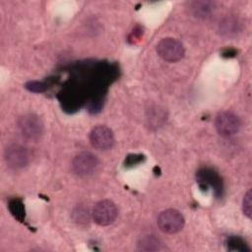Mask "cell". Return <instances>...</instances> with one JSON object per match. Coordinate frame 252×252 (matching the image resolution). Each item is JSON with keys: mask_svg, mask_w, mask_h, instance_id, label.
Returning <instances> with one entry per match:
<instances>
[{"mask_svg": "<svg viewBox=\"0 0 252 252\" xmlns=\"http://www.w3.org/2000/svg\"><path fill=\"white\" fill-rule=\"evenodd\" d=\"M17 124L22 136L27 140L37 141L43 134V123L36 114H24L19 117Z\"/></svg>", "mask_w": 252, "mask_h": 252, "instance_id": "1", "label": "cell"}, {"mask_svg": "<svg viewBox=\"0 0 252 252\" xmlns=\"http://www.w3.org/2000/svg\"><path fill=\"white\" fill-rule=\"evenodd\" d=\"M160 231L167 234H173L180 231L185 223L183 215L175 209H167L162 211L157 220Z\"/></svg>", "mask_w": 252, "mask_h": 252, "instance_id": "2", "label": "cell"}, {"mask_svg": "<svg viewBox=\"0 0 252 252\" xmlns=\"http://www.w3.org/2000/svg\"><path fill=\"white\" fill-rule=\"evenodd\" d=\"M118 216L116 205L110 200H101L97 202L92 212L94 221L101 226L113 223Z\"/></svg>", "mask_w": 252, "mask_h": 252, "instance_id": "3", "label": "cell"}, {"mask_svg": "<svg viewBox=\"0 0 252 252\" xmlns=\"http://www.w3.org/2000/svg\"><path fill=\"white\" fill-rule=\"evenodd\" d=\"M158 56L167 62H177L184 56V47L180 41L172 37H165L157 44Z\"/></svg>", "mask_w": 252, "mask_h": 252, "instance_id": "4", "label": "cell"}, {"mask_svg": "<svg viewBox=\"0 0 252 252\" xmlns=\"http://www.w3.org/2000/svg\"><path fill=\"white\" fill-rule=\"evenodd\" d=\"M241 126L239 117L231 111H221L215 119V127L219 135L230 137L236 134Z\"/></svg>", "mask_w": 252, "mask_h": 252, "instance_id": "5", "label": "cell"}, {"mask_svg": "<svg viewBox=\"0 0 252 252\" xmlns=\"http://www.w3.org/2000/svg\"><path fill=\"white\" fill-rule=\"evenodd\" d=\"M98 165L97 158L90 152H82L78 154L72 161L73 171L82 177L89 176L96 169Z\"/></svg>", "mask_w": 252, "mask_h": 252, "instance_id": "6", "label": "cell"}, {"mask_svg": "<svg viewBox=\"0 0 252 252\" xmlns=\"http://www.w3.org/2000/svg\"><path fill=\"white\" fill-rule=\"evenodd\" d=\"M4 159L11 169H21L29 162V154L25 147L19 144L9 145L4 152Z\"/></svg>", "mask_w": 252, "mask_h": 252, "instance_id": "7", "label": "cell"}, {"mask_svg": "<svg viewBox=\"0 0 252 252\" xmlns=\"http://www.w3.org/2000/svg\"><path fill=\"white\" fill-rule=\"evenodd\" d=\"M90 142L94 148L99 151H106L113 147L115 139L110 128L104 125H97L90 133Z\"/></svg>", "mask_w": 252, "mask_h": 252, "instance_id": "8", "label": "cell"}, {"mask_svg": "<svg viewBox=\"0 0 252 252\" xmlns=\"http://www.w3.org/2000/svg\"><path fill=\"white\" fill-rule=\"evenodd\" d=\"M197 179L200 184L212 186L216 192L222 190V182L220 175L211 168H202L197 173Z\"/></svg>", "mask_w": 252, "mask_h": 252, "instance_id": "9", "label": "cell"}, {"mask_svg": "<svg viewBox=\"0 0 252 252\" xmlns=\"http://www.w3.org/2000/svg\"><path fill=\"white\" fill-rule=\"evenodd\" d=\"M215 3L211 1H193L189 3L188 9L190 13L200 19H206L210 17L212 12L214 11Z\"/></svg>", "mask_w": 252, "mask_h": 252, "instance_id": "10", "label": "cell"}, {"mask_svg": "<svg viewBox=\"0 0 252 252\" xmlns=\"http://www.w3.org/2000/svg\"><path fill=\"white\" fill-rule=\"evenodd\" d=\"M9 211L11 212V214L14 216L15 219H17L18 220L22 221L25 219V207L23 202L20 199H12L9 202L8 205Z\"/></svg>", "mask_w": 252, "mask_h": 252, "instance_id": "11", "label": "cell"}, {"mask_svg": "<svg viewBox=\"0 0 252 252\" xmlns=\"http://www.w3.org/2000/svg\"><path fill=\"white\" fill-rule=\"evenodd\" d=\"M238 26H239V24L234 19L225 18L220 24V30L222 34L231 35V34H234L235 32H237Z\"/></svg>", "mask_w": 252, "mask_h": 252, "instance_id": "12", "label": "cell"}, {"mask_svg": "<svg viewBox=\"0 0 252 252\" xmlns=\"http://www.w3.org/2000/svg\"><path fill=\"white\" fill-rule=\"evenodd\" d=\"M159 241L154 235H147L141 238L138 246L141 250H157L159 249Z\"/></svg>", "mask_w": 252, "mask_h": 252, "instance_id": "13", "label": "cell"}, {"mask_svg": "<svg viewBox=\"0 0 252 252\" xmlns=\"http://www.w3.org/2000/svg\"><path fill=\"white\" fill-rule=\"evenodd\" d=\"M227 248L230 251H246L249 250L245 242L239 237H231L227 241Z\"/></svg>", "mask_w": 252, "mask_h": 252, "instance_id": "14", "label": "cell"}, {"mask_svg": "<svg viewBox=\"0 0 252 252\" xmlns=\"http://www.w3.org/2000/svg\"><path fill=\"white\" fill-rule=\"evenodd\" d=\"M242 212L248 219L251 218V216H252V192H251V189H249L244 195V198L242 201Z\"/></svg>", "mask_w": 252, "mask_h": 252, "instance_id": "15", "label": "cell"}, {"mask_svg": "<svg viewBox=\"0 0 252 252\" xmlns=\"http://www.w3.org/2000/svg\"><path fill=\"white\" fill-rule=\"evenodd\" d=\"M25 88L32 93H42L46 90V85L43 82L38 81H30L26 83Z\"/></svg>", "mask_w": 252, "mask_h": 252, "instance_id": "16", "label": "cell"}, {"mask_svg": "<svg viewBox=\"0 0 252 252\" xmlns=\"http://www.w3.org/2000/svg\"><path fill=\"white\" fill-rule=\"evenodd\" d=\"M142 159H143V156L142 155H129L126 158V159H125V165H127V166L136 165Z\"/></svg>", "mask_w": 252, "mask_h": 252, "instance_id": "17", "label": "cell"}]
</instances>
